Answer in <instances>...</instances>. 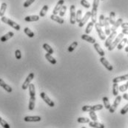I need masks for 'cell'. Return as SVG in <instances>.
<instances>
[{"label": "cell", "mask_w": 128, "mask_h": 128, "mask_svg": "<svg viewBox=\"0 0 128 128\" xmlns=\"http://www.w3.org/2000/svg\"><path fill=\"white\" fill-rule=\"evenodd\" d=\"M99 1L100 0H93V4H92V13H97L98 7L99 4Z\"/></svg>", "instance_id": "1f68e13d"}, {"label": "cell", "mask_w": 128, "mask_h": 128, "mask_svg": "<svg viewBox=\"0 0 128 128\" xmlns=\"http://www.w3.org/2000/svg\"><path fill=\"white\" fill-rule=\"evenodd\" d=\"M1 20H2V22H4V23H5V24H8L9 26H10L11 28H13L14 29H15L16 30H20V29H21V27H20V25L18 24L16 22H14L13 20H11V19H10V18H7V17H5V16H2V18H1Z\"/></svg>", "instance_id": "6da1fadb"}, {"label": "cell", "mask_w": 128, "mask_h": 128, "mask_svg": "<svg viewBox=\"0 0 128 128\" xmlns=\"http://www.w3.org/2000/svg\"><path fill=\"white\" fill-rule=\"evenodd\" d=\"M42 47H43L44 50H46V52H47V53H48V54H51V55L54 54V51L53 48H52L48 44H46V43H45V44H43V46H42Z\"/></svg>", "instance_id": "4316f807"}, {"label": "cell", "mask_w": 128, "mask_h": 128, "mask_svg": "<svg viewBox=\"0 0 128 128\" xmlns=\"http://www.w3.org/2000/svg\"><path fill=\"white\" fill-rule=\"evenodd\" d=\"M70 22L71 24H75L76 21V6L74 4H72L70 8Z\"/></svg>", "instance_id": "52a82bcc"}, {"label": "cell", "mask_w": 128, "mask_h": 128, "mask_svg": "<svg viewBox=\"0 0 128 128\" xmlns=\"http://www.w3.org/2000/svg\"><path fill=\"white\" fill-rule=\"evenodd\" d=\"M34 76H35V75H34V73H30L28 76V77L26 78L25 81L24 82V83H23V84L22 86V90H27L28 89V88L29 87V85H30V84L31 82V81L34 79Z\"/></svg>", "instance_id": "277c9868"}, {"label": "cell", "mask_w": 128, "mask_h": 128, "mask_svg": "<svg viewBox=\"0 0 128 128\" xmlns=\"http://www.w3.org/2000/svg\"><path fill=\"white\" fill-rule=\"evenodd\" d=\"M66 10H67V6H65V5H63V6L61 8V9L59 10V11H58L59 16H61V17H63V16L65 15V12H66Z\"/></svg>", "instance_id": "ab89813d"}, {"label": "cell", "mask_w": 128, "mask_h": 128, "mask_svg": "<svg viewBox=\"0 0 128 128\" xmlns=\"http://www.w3.org/2000/svg\"><path fill=\"white\" fill-rule=\"evenodd\" d=\"M128 112V104H127L122 110L120 111V113L122 114V115H125L127 112Z\"/></svg>", "instance_id": "c3c4849f"}, {"label": "cell", "mask_w": 128, "mask_h": 128, "mask_svg": "<svg viewBox=\"0 0 128 128\" xmlns=\"http://www.w3.org/2000/svg\"><path fill=\"white\" fill-rule=\"evenodd\" d=\"M117 36V32L116 31H112V33H110V34L109 35V37L106 39L105 43H104V46L106 48H108L109 45L112 42V41L115 39V38Z\"/></svg>", "instance_id": "9c48e42d"}, {"label": "cell", "mask_w": 128, "mask_h": 128, "mask_svg": "<svg viewBox=\"0 0 128 128\" xmlns=\"http://www.w3.org/2000/svg\"><path fill=\"white\" fill-rule=\"evenodd\" d=\"M7 7H8V5H7V4L5 2L2 3L1 8H0V16L1 17L4 16V13H5V11L7 10Z\"/></svg>", "instance_id": "83f0119b"}, {"label": "cell", "mask_w": 128, "mask_h": 128, "mask_svg": "<svg viewBox=\"0 0 128 128\" xmlns=\"http://www.w3.org/2000/svg\"><path fill=\"white\" fill-rule=\"evenodd\" d=\"M15 56H16V58L18 60L22 58V53H21L20 50H16L15 51Z\"/></svg>", "instance_id": "681fc988"}, {"label": "cell", "mask_w": 128, "mask_h": 128, "mask_svg": "<svg viewBox=\"0 0 128 128\" xmlns=\"http://www.w3.org/2000/svg\"><path fill=\"white\" fill-rule=\"evenodd\" d=\"M100 62L104 66V68L108 70H109V71H112V70H113V68H112V66L110 64V63L104 57V56H102L101 58H100Z\"/></svg>", "instance_id": "ba28073f"}, {"label": "cell", "mask_w": 128, "mask_h": 128, "mask_svg": "<svg viewBox=\"0 0 128 128\" xmlns=\"http://www.w3.org/2000/svg\"><path fill=\"white\" fill-rule=\"evenodd\" d=\"M121 26H122V28L123 29H127V28H128V23H124V22H122V24H121Z\"/></svg>", "instance_id": "f907efd6"}, {"label": "cell", "mask_w": 128, "mask_h": 128, "mask_svg": "<svg viewBox=\"0 0 128 128\" xmlns=\"http://www.w3.org/2000/svg\"><path fill=\"white\" fill-rule=\"evenodd\" d=\"M118 83H113V85H112V94L113 96H116L118 95V91H119V89H118Z\"/></svg>", "instance_id": "d6a6232c"}, {"label": "cell", "mask_w": 128, "mask_h": 128, "mask_svg": "<svg viewBox=\"0 0 128 128\" xmlns=\"http://www.w3.org/2000/svg\"><path fill=\"white\" fill-rule=\"evenodd\" d=\"M122 34H123L128 35V28H127V29H123V30H122Z\"/></svg>", "instance_id": "816d5d0a"}, {"label": "cell", "mask_w": 128, "mask_h": 128, "mask_svg": "<svg viewBox=\"0 0 128 128\" xmlns=\"http://www.w3.org/2000/svg\"><path fill=\"white\" fill-rule=\"evenodd\" d=\"M118 89H119V91L122 92H125L126 90H128V82H127L126 84L121 85V86L118 88Z\"/></svg>", "instance_id": "ee69618b"}, {"label": "cell", "mask_w": 128, "mask_h": 128, "mask_svg": "<svg viewBox=\"0 0 128 128\" xmlns=\"http://www.w3.org/2000/svg\"><path fill=\"white\" fill-rule=\"evenodd\" d=\"M104 20H105V16L104 14H101L99 16V22L98 24H100L101 27H104Z\"/></svg>", "instance_id": "b9f144b4"}, {"label": "cell", "mask_w": 128, "mask_h": 128, "mask_svg": "<svg viewBox=\"0 0 128 128\" xmlns=\"http://www.w3.org/2000/svg\"><path fill=\"white\" fill-rule=\"evenodd\" d=\"M0 125H2V127L4 128H10V126L9 125V124H8L6 121H4V119H2L1 116H0Z\"/></svg>", "instance_id": "f35d334b"}, {"label": "cell", "mask_w": 128, "mask_h": 128, "mask_svg": "<svg viewBox=\"0 0 128 128\" xmlns=\"http://www.w3.org/2000/svg\"><path fill=\"white\" fill-rule=\"evenodd\" d=\"M115 17H116V14H115V12H113V11H112V12H110V16H109V22H110V24H114V23L116 22V21H115Z\"/></svg>", "instance_id": "e575fe53"}, {"label": "cell", "mask_w": 128, "mask_h": 128, "mask_svg": "<svg viewBox=\"0 0 128 128\" xmlns=\"http://www.w3.org/2000/svg\"><path fill=\"white\" fill-rule=\"evenodd\" d=\"M128 74L124 75V76H118L112 79V82L113 83H119L124 81H128Z\"/></svg>", "instance_id": "5bb4252c"}, {"label": "cell", "mask_w": 128, "mask_h": 128, "mask_svg": "<svg viewBox=\"0 0 128 128\" xmlns=\"http://www.w3.org/2000/svg\"><path fill=\"white\" fill-rule=\"evenodd\" d=\"M125 52L128 53V47H126V48H125Z\"/></svg>", "instance_id": "db71d44e"}, {"label": "cell", "mask_w": 128, "mask_h": 128, "mask_svg": "<svg viewBox=\"0 0 128 128\" xmlns=\"http://www.w3.org/2000/svg\"><path fill=\"white\" fill-rule=\"evenodd\" d=\"M94 44V48H95V50H96V52L98 54V55L101 56H104L105 53H104V51L103 50V49L101 48L100 44H98V43H95V44Z\"/></svg>", "instance_id": "e0dca14e"}, {"label": "cell", "mask_w": 128, "mask_h": 128, "mask_svg": "<svg viewBox=\"0 0 128 128\" xmlns=\"http://www.w3.org/2000/svg\"><path fill=\"white\" fill-rule=\"evenodd\" d=\"M82 18V10H77V12L76 14V22L78 23L81 21Z\"/></svg>", "instance_id": "d590c367"}, {"label": "cell", "mask_w": 128, "mask_h": 128, "mask_svg": "<svg viewBox=\"0 0 128 128\" xmlns=\"http://www.w3.org/2000/svg\"><path fill=\"white\" fill-rule=\"evenodd\" d=\"M102 1H104V0H102Z\"/></svg>", "instance_id": "9f6ffc18"}, {"label": "cell", "mask_w": 128, "mask_h": 128, "mask_svg": "<svg viewBox=\"0 0 128 128\" xmlns=\"http://www.w3.org/2000/svg\"><path fill=\"white\" fill-rule=\"evenodd\" d=\"M121 100H122V96H116V98L112 105H110V108L109 109L110 113H113L116 111V110L117 109L118 106L119 105V104L121 102Z\"/></svg>", "instance_id": "5b68a950"}, {"label": "cell", "mask_w": 128, "mask_h": 128, "mask_svg": "<svg viewBox=\"0 0 128 128\" xmlns=\"http://www.w3.org/2000/svg\"><path fill=\"white\" fill-rule=\"evenodd\" d=\"M48 10V5H47V4L44 5L43 8H42V9L41 10V11H40V13H39V16H40L41 17L45 16V15H46Z\"/></svg>", "instance_id": "f1b7e54d"}, {"label": "cell", "mask_w": 128, "mask_h": 128, "mask_svg": "<svg viewBox=\"0 0 128 128\" xmlns=\"http://www.w3.org/2000/svg\"><path fill=\"white\" fill-rule=\"evenodd\" d=\"M0 87H2L4 90H6L8 92H11L13 91L12 88L10 85H8V84H6L2 78H0Z\"/></svg>", "instance_id": "4fadbf2b"}, {"label": "cell", "mask_w": 128, "mask_h": 128, "mask_svg": "<svg viewBox=\"0 0 128 128\" xmlns=\"http://www.w3.org/2000/svg\"><path fill=\"white\" fill-rule=\"evenodd\" d=\"M39 20V16L37 15H32V16H26L24 18V21L28 22H37Z\"/></svg>", "instance_id": "44dd1931"}, {"label": "cell", "mask_w": 128, "mask_h": 128, "mask_svg": "<svg viewBox=\"0 0 128 128\" xmlns=\"http://www.w3.org/2000/svg\"><path fill=\"white\" fill-rule=\"evenodd\" d=\"M29 93H30V97H34L36 96V90H35V85L34 84H30L29 87Z\"/></svg>", "instance_id": "484cf974"}, {"label": "cell", "mask_w": 128, "mask_h": 128, "mask_svg": "<svg viewBox=\"0 0 128 128\" xmlns=\"http://www.w3.org/2000/svg\"><path fill=\"white\" fill-rule=\"evenodd\" d=\"M95 28H96V31H97V33H98V36L100 38V39L101 40H105L106 39V34H105V33L102 30V27L100 26V24H98V23H97V22H96L95 23Z\"/></svg>", "instance_id": "8992f818"}, {"label": "cell", "mask_w": 128, "mask_h": 128, "mask_svg": "<svg viewBox=\"0 0 128 128\" xmlns=\"http://www.w3.org/2000/svg\"><path fill=\"white\" fill-rule=\"evenodd\" d=\"M122 97L125 99V100H128V93H124Z\"/></svg>", "instance_id": "f5cc1de1"}, {"label": "cell", "mask_w": 128, "mask_h": 128, "mask_svg": "<svg viewBox=\"0 0 128 128\" xmlns=\"http://www.w3.org/2000/svg\"><path fill=\"white\" fill-rule=\"evenodd\" d=\"M104 28H105V34L109 36L111 33L110 27V22H109V18L108 17H105V20H104Z\"/></svg>", "instance_id": "ac0fdd59"}, {"label": "cell", "mask_w": 128, "mask_h": 128, "mask_svg": "<svg viewBox=\"0 0 128 128\" xmlns=\"http://www.w3.org/2000/svg\"><path fill=\"white\" fill-rule=\"evenodd\" d=\"M124 34H123L122 33V34H118V36H116L115 38V39H114V41H112V42L110 44V45H109V47L108 48V50L109 51H111V50H112L117 45H118V44L120 42V41L124 38Z\"/></svg>", "instance_id": "7a4b0ae2"}, {"label": "cell", "mask_w": 128, "mask_h": 128, "mask_svg": "<svg viewBox=\"0 0 128 128\" xmlns=\"http://www.w3.org/2000/svg\"><path fill=\"white\" fill-rule=\"evenodd\" d=\"M89 125L90 128H104V125L103 124H101V123H98L95 121H92V122H89Z\"/></svg>", "instance_id": "603a6c76"}, {"label": "cell", "mask_w": 128, "mask_h": 128, "mask_svg": "<svg viewBox=\"0 0 128 128\" xmlns=\"http://www.w3.org/2000/svg\"><path fill=\"white\" fill-rule=\"evenodd\" d=\"M93 26H94V23H93L92 22H90L88 23V24L87 25V28H86V29H85V33H86V34H90L91 30H92Z\"/></svg>", "instance_id": "836d02e7"}, {"label": "cell", "mask_w": 128, "mask_h": 128, "mask_svg": "<svg viewBox=\"0 0 128 128\" xmlns=\"http://www.w3.org/2000/svg\"><path fill=\"white\" fill-rule=\"evenodd\" d=\"M128 39L127 38H123L120 41V42L118 44V45H117L118 50H122V48H124V46H125V44H126L127 42H128Z\"/></svg>", "instance_id": "d4e9b609"}, {"label": "cell", "mask_w": 128, "mask_h": 128, "mask_svg": "<svg viewBox=\"0 0 128 128\" xmlns=\"http://www.w3.org/2000/svg\"><path fill=\"white\" fill-rule=\"evenodd\" d=\"M64 0H59L57 2V4H56L55 8H54V9L53 10V14L54 15H57V14L58 13V11L61 9V8L64 5Z\"/></svg>", "instance_id": "7c38bea8"}, {"label": "cell", "mask_w": 128, "mask_h": 128, "mask_svg": "<svg viewBox=\"0 0 128 128\" xmlns=\"http://www.w3.org/2000/svg\"><path fill=\"white\" fill-rule=\"evenodd\" d=\"M81 4L83 7H84L85 8H90V4L87 0H81Z\"/></svg>", "instance_id": "bcb514c9"}, {"label": "cell", "mask_w": 128, "mask_h": 128, "mask_svg": "<svg viewBox=\"0 0 128 128\" xmlns=\"http://www.w3.org/2000/svg\"><path fill=\"white\" fill-rule=\"evenodd\" d=\"M77 122L80 124H84V123H89L90 122V119L88 118H85V117H79L77 119Z\"/></svg>", "instance_id": "74e56055"}, {"label": "cell", "mask_w": 128, "mask_h": 128, "mask_svg": "<svg viewBox=\"0 0 128 128\" xmlns=\"http://www.w3.org/2000/svg\"><path fill=\"white\" fill-rule=\"evenodd\" d=\"M40 96H41V98L44 100V102H45V103H46L49 107L54 108V107L55 106L54 102L48 97V96L44 92H42L40 93Z\"/></svg>", "instance_id": "3957f363"}, {"label": "cell", "mask_w": 128, "mask_h": 128, "mask_svg": "<svg viewBox=\"0 0 128 128\" xmlns=\"http://www.w3.org/2000/svg\"><path fill=\"white\" fill-rule=\"evenodd\" d=\"M35 103H36V96L30 97L28 109L30 110H34V109L35 108Z\"/></svg>", "instance_id": "7402d4cb"}, {"label": "cell", "mask_w": 128, "mask_h": 128, "mask_svg": "<svg viewBox=\"0 0 128 128\" xmlns=\"http://www.w3.org/2000/svg\"><path fill=\"white\" fill-rule=\"evenodd\" d=\"M14 36V34L13 32L10 31V32H8V34H6L5 35H4V36H2L1 37V38H0V41H1L2 42H5L6 41H8V40H9L10 38H11Z\"/></svg>", "instance_id": "d6986e66"}, {"label": "cell", "mask_w": 128, "mask_h": 128, "mask_svg": "<svg viewBox=\"0 0 128 128\" xmlns=\"http://www.w3.org/2000/svg\"></svg>", "instance_id": "6f0895ef"}, {"label": "cell", "mask_w": 128, "mask_h": 128, "mask_svg": "<svg viewBox=\"0 0 128 128\" xmlns=\"http://www.w3.org/2000/svg\"><path fill=\"white\" fill-rule=\"evenodd\" d=\"M81 38H82L83 40L87 41L88 42H89V43H90V44H95V43L96 42V39H95L94 38L90 36L88 34H86L82 35V36H81Z\"/></svg>", "instance_id": "2e32d148"}, {"label": "cell", "mask_w": 128, "mask_h": 128, "mask_svg": "<svg viewBox=\"0 0 128 128\" xmlns=\"http://www.w3.org/2000/svg\"><path fill=\"white\" fill-rule=\"evenodd\" d=\"M42 118L38 116H25L24 120L26 122H40Z\"/></svg>", "instance_id": "8fae6325"}, {"label": "cell", "mask_w": 128, "mask_h": 128, "mask_svg": "<svg viewBox=\"0 0 128 128\" xmlns=\"http://www.w3.org/2000/svg\"><path fill=\"white\" fill-rule=\"evenodd\" d=\"M35 1H36V0H26V1L24 2V3L23 4V7H24V8H28V7H30Z\"/></svg>", "instance_id": "f6af8a7d"}, {"label": "cell", "mask_w": 128, "mask_h": 128, "mask_svg": "<svg viewBox=\"0 0 128 128\" xmlns=\"http://www.w3.org/2000/svg\"><path fill=\"white\" fill-rule=\"evenodd\" d=\"M102 101H103V103H104V108H105L106 109L109 110L110 108V102H109V98H108V97L104 96V97H103Z\"/></svg>", "instance_id": "4dcf8cb0"}, {"label": "cell", "mask_w": 128, "mask_h": 128, "mask_svg": "<svg viewBox=\"0 0 128 128\" xmlns=\"http://www.w3.org/2000/svg\"><path fill=\"white\" fill-rule=\"evenodd\" d=\"M127 43H128V42H127Z\"/></svg>", "instance_id": "11a10c76"}, {"label": "cell", "mask_w": 128, "mask_h": 128, "mask_svg": "<svg viewBox=\"0 0 128 128\" xmlns=\"http://www.w3.org/2000/svg\"><path fill=\"white\" fill-rule=\"evenodd\" d=\"M82 110L83 112H90L92 110V106H90V105H84L82 107Z\"/></svg>", "instance_id": "7dc6e473"}, {"label": "cell", "mask_w": 128, "mask_h": 128, "mask_svg": "<svg viewBox=\"0 0 128 128\" xmlns=\"http://www.w3.org/2000/svg\"><path fill=\"white\" fill-rule=\"evenodd\" d=\"M24 34L29 37V38H33V37L35 36L34 33L30 28H25L24 29Z\"/></svg>", "instance_id": "f546056e"}, {"label": "cell", "mask_w": 128, "mask_h": 128, "mask_svg": "<svg viewBox=\"0 0 128 128\" xmlns=\"http://www.w3.org/2000/svg\"><path fill=\"white\" fill-rule=\"evenodd\" d=\"M45 58H46L50 64H56L57 63V62H56L55 58L53 57L51 54H48V53H47V54H45Z\"/></svg>", "instance_id": "cb8c5ba5"}, {"label": "cell", "mask_w": 128, "mask_h": 128, "mask_svg": "<svg viewBox=\"0 0 128 128\" xmlns=\"http://www.w3.org/2000/svg\"><path fill=\"white\" fill-rule=\"evenodd\" d=\"M89 115H90V118H91L92 121L96 122V121L98 120V117H97V116H96L95 111H93V110L90 111V112H89Z\"/></svg>", "instance_id": "60d3db41"}, {"label": "cell", "mask_w": 128, "mask_h": 128, "mask_svg": "<svg viewBox=\"0 0 128 128\" xmlns=\"http://www.w3.org/2000/svg\"><path fill=\"white\" fill-rule=\"evenodd\" d=\"M104 108V106L102 104H96V105H93L92 106V110L93 111H98V110H102Z\"/></svg>", "instance_id": "7bdbcfd3"}, {"label": "cell", "mask_w": 128, "mask_h": 128, "mask_svg": "<svg viewBox=\"0 0 128 128\" xmlns=\"http://www.w3.org/2000/svg\"><path fill=\"white\" fill-rule=\"evenodd\" d=\"M122 22H123V19L122 18H118L115 23H114V24H112V27L110 28V30L112 32V31H116V30L118 29V28L119 27V26H121V24H122Z\"/></svg>", "instance_id": "9a60e30c"}, {"label": "cell", "mask_w": 128, "mask_h": 128, "mask_svg": "<svg viewBox=\"0 0 128 128\" xmlns=\"http://www.w3.org/2000/svg\"><path fill=\"white\" fill-rule=\"evenodd\" d=\"M50 18H51L53 21L58 22V23L60 24H63L64 23V20L62 18L61 16H57V15L53 14V15H51V16H50Z\"/></svg>", "instance_id": "ffe728a7"}, {"label": "cell", "mask_w": 128, "mask_h": 128, "mask_svg": "<svg viewBox=\"0 0 128 128\" xmlns=\"http://www.w3.org/2000/svg\"><path fill=\"white\" fill-rule=\"evenodd\" d=\"M77 46H78V42H73V43H72V44L68 47V52H70V53L73 52V50L77 48Z\"/></svg>", "instance_id": "8d00e7d4"}, {"label": "cell", "mask_w": 128, "mask_h": 128, "mask_svg": "<svg viewBox=\"0 0 128 128\" xmlns=\"http://www.w3.org/2000/svg\"><path fill=\"white\" fill-rule=\"evenodd\" d=\"M90 16H91V12L88 11V12L85 14V15L84 16V17L82 18L81 21L78 22V27H80V28L83 27V26L87 23V22L88 21V19L90 18Z\"/></svg>", "instance_id": "30bf717a"}]
</instances>
